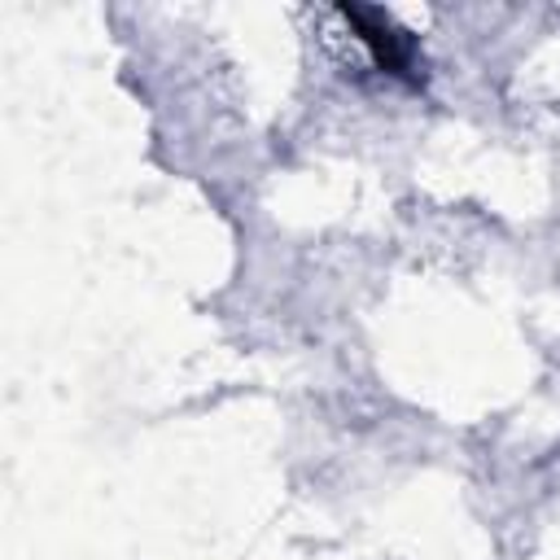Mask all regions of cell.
<instances>
[{"label":"cell","instance_id":"cell-1","mask_svg":"<svg viewBox=\"0 0 560 560\" xmlns=\"http://www.w3.org/2000/svg\"><path fill=\"white\" fill-rule=\"evenodd\" d=\"M337 18L350 26V35L368 48V57L376 61V70L385 74H398V79H416V44L411 35L381 9H368V4H341Z\"/></svg>","mask_w":560,"mask_h":560}]
</instances>
